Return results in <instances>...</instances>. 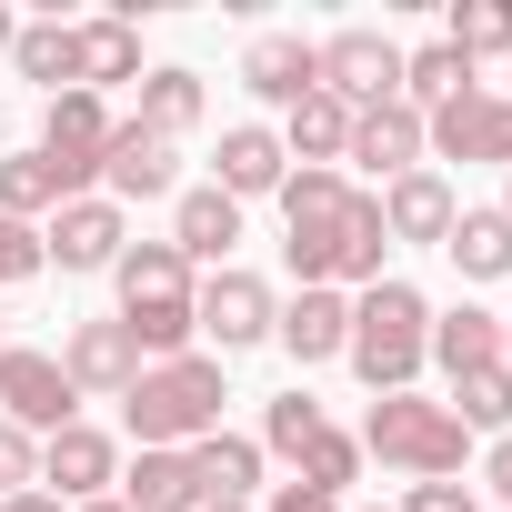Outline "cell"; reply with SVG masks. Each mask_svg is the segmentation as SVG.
<instances>
[{
  "instance_id": "6da1fadb",
  "label": "cell",
  "mask_w": 512,
  "mask_h": 512,
  "mask_svg": "<svg viewBox=\"0 0 512 512\" xmlns=\"http://www.w3.org/2000/svg\"><path fill=\"white\" fill-rule=\"evenodd\" d=\"M282 251H292V272H302V292H342V282H382V251H392V231H382V201L372 191H352L342 171H292L282 181Z\"/></svg>"
},
{
  "instance_id": "7a4b0ae2",
  "label": "cell",
  "mask_w": 512,
  "mask_h": 512,
  "mask_svg": "<svg viewBox=\"0 0 512 512\" xmlns=\"http://www.w3.org/2000/svg\"><path fill=\"white\" fill-rule=\"evenodd\" d=\"M221 402H231V392H221V362H211V352L151 362V372L121 392L141 452H191V442H211V432H221Z\"/></svg>"
},
{
  "instance_id": "3957f363",
  "label": "cell",
  "mask_w": 512,
  "mask_h": 512,
  "mask_svg": "<svg viewBox=\"0 0 512 512\" xmlns=\"http://www.w3.org/2000/svg\"><path fill=\"white\" fill-rule=\"evenodd\" d=\"M342 362L372 382V402H382V392H412V372L432 362V302H422L412 282H372V292L352 302V342H342Z\"/></svg>"
},
{
  "instance_id": "277c9868",
  "label": "cell",
  "mask_w": 512,
  "mask_h": 512,
  "mask_svg": "<svg viewBox=\"0 0 512 512\" xmlns=\"http://www.w3.org/2000/svg\"><path fill=\"white\" fill-rule=\"evenodd\" d=\"M111 272H121V332L141 342V362H181L191 332H201L191 322V292H201L191 262H181L171 241H141V251H121Z\"/></svg>"
},
{
  "instance_id": "5b68a950",
  "label": "cell",
  "mask_w": 512,
  "mask_h": 512,
  "mask_svg": "<svg viewBox=\"0 0 512 512\" xmlns=\"http://www.w3.org/2000/svg\"><path fill=\"white\" fill-rule=\"evenodd\" d=\"M362 452H382V462H392V472H412V482H452V472H462V452H472V432L452 422V402L382 392V402H372V422H362Z\"/></svg>"
},
{
  "instance_id": "8992f818",
  "label": "cell",
  "mask_w": 512,
  "mask_h": 512,
  "mask_svg": "<svg viewBox=\"0 0 512 512\" xmlns=\"http://www.w3.org/2000/svg\"><path fill=\"white\" fill-rule=\"evenodd\" d=\"M0 422H21L31 442H51V432H71V422H81V392H71L61 352L0 342Z\"/></svg>"
},
{
  "instance_id": "52a82bcc",
  "label": "cell",
  "mask_w": 512,
  "mask_h": 512,
  "mask_svg": "<svg viewBox=\"0 0 512 512\" xmlns=\"http://www.w3.org/2000/svg\"><path fill=\"white\" fill-rule=\"evenodd\" d=\"M422 151H442V161H502L512 171V101L502 91H452L432 121H422Z\"/></svg>"
},
{
  "instance_id": "ba28073f",
  "label": "cell",
  "mask_w": 512,
  "mask_h": 512,
  "mask_svg": "<svg viewBox=\"0 0 512 512\" xmlns=\"http://www.w3.org/2000/svg\"><path fill=\"white\" fill-rule=\"evenodd\" d=\"M101 151H111V111H101V91H61V101H51V121H41V161L61 171V191H71V201L101 181Z\"/></svg>"
},
{
  "instance_id": "9c48e42d",
  "label": "cell",
  "mask_w": 512,
  "mask_h": 512,
  "mask_svg": "<svg viewBox=\"0 0 512 512\" xmlns=\"http://www.w3.org/2000/svg\"><path fill=\"white\" fill-rule=\"evenodd\" d=\"M191 322H201L221 352H251V342H272L282 302H272V282H262V272H211V282L191 292Z\"/></svg>"
},
{
  "instance_id": "30bf717a",
  "label": "cell",
  "mask_w": 512,
  "mask_h": 512,
  "mask_svg": "<svg viewBox=\"0 0 512 512\" xmlns=\"http://www.w3.org/2000/svg\"><path fill=\"white\" fill-rule=\"evenodd\" d=\"M322 91L342 111H372V101H402V51L382 31H332L322 41Z\"/></svg>"
},
{
  "instance_id": "8fae6325",
  "label": "cell",
  "mask_w": 512,
  "mask_h": 512,
  "mask_svg": "<svg viewBox=\"0 0 512 512\" xmlns=\"http://www.w3.org/2000/svg\"><path fill=\"white\" fill-rule=\"evenodd\" d=\"M41 262H61V272H111V262H121V201H101V191L61 201L51 231H41Z\"/></svg>"
},
{
  "instance_id": "7c38bea8",
  "label": "cell",
  "mask_w": 512,
  "mask_h": 512,
  "mask_svg": "<svg viewBox=\"0 0 512 512\" xmlns=\"http://www.w3.org/2000/svg\"><path fill=\"white\" fill-rule=\"evenodd\" d=\"M61 372H71V392H111V402H121L151 362H141V342H131V332H121V312H111V322H71Z\"/></svg>"
},
{
  "instance_id": "4fadbf2b",
  "label": "cell",
  "mask_w": 512,
  "mask_h": 512,
  "mask_svg": "<svg viewBox=\"0 0 512 512\" xmlns=\"http://www.w3.org/2000/svg\"><path fill=\"white\" fill-rule=\"evenodd\" d=\"M111 482H121V452H111V432L71 422V432H51V442H41V492H51V502H101Z\"/></svg>"
},
{
  "instance_id": "5bb4252c",
  "label": "cell",
  "mask_w": 512,
  "mask_h": 512,
  "mask_svg": "<svg viewBox=\"0 0 512 512\" xmlns=\"http://www.w3.org/2000/svg\"><path fill=\"white\" fill-rule=\"evenodd\" d=\"M241 81L262 91V101H282V111H292V101H312V91H322V41H302V31H262V41L241 51Z\"/></svg>"
},
{
  "instance_id": "9a60e30c",
  "label": "cell",
  "mask_w": 512,
  "mask_h": 512,
  "mask_svg": "<svg viewBox=\"0 0 512 512\" xmlns=\"http://www.w3.org/2000/svg\"><path fill=\"white\" fill-rule=\"evenodd\" d=\"M342 161H362V171H382V181L422 171V111H412V101H372V111H352V151H342Z\"/></svg>"
},
{
  "instance_id": "2e32d148",
  "label": "cell",
  "mask_w": 512,
  "mask_h": 512,
  "mask_svg": "<svg viewBox=\"0 0 512 512\" xmlns=\"http://www.w3.org/2000/svg\"><path fill=\"white\" fill-rule=\"evenodd\" d=\"M171 161H181V141H161V131H141V121H111L101 181H111V201H161V191H171Z\"/></svg>"
},
{
  "instance_id": "e0dca14e",
  "label": "cell",
  "mask_w": 512,
  "mask_h": 512,
  "mask_svg": "<svg viewBox=\"0 0 512 512\" xmlns=\"http://www.w3.org/2000/svg\"><path fill=\"white\" fill-rule=\"evenodd\" d=\"M372 201H382V231H392V241H442V231H452V211H462L442 171H402V181H382Z\"/></svg>"
},
{
  "instance_id": "ac0fdd59",
  "label": "cell",
  "mask_w": 512,
  "mask_h": 512,
  "mask_svg": "<svg viewBox=\"0 0 512 512\" xmlns=\"http://www.w3.org/2000/svg\"><path fill=\"white\" fill-rule=\"evenodd\" d=\"M282 181H292L282 131H262V121H231V131H221V181H211V191L251 201V191H282Z\"/></svg>"
},
{
  "instance_id": "d6986e66",
  "label": "cell",
  "mask_w": 512,
  "mask_h": 512,
  "mask_svg": "<svg viewBox=\"0 0 512 512\" xmlns=\"http://www.w3.org/2000/svg\"><path fill=\"white\" fill-rule=\"evenodd\" d=\"M272 342H282L292 362H342V342H352V302H342V292H302V302L272 322Z\"/></svg>"
},
{
  "instance_id": "ffe728a7",
  "label": "cell",
  "mask_w": 512,
  "mask_h": 512,
  "mask_svg": "<svg viewBox=\"0 0 512 512\" xmlns=\"http://www.w3.org/2000/svg\"><path fill=\"white\" fill-rule=\"evenodd\" d=\"M432 362L462 382V372H492L502 362V312H482V302H452V312H432Z\"/></svg>"
},
{
  "instance_id": "44dd1931",
  "label": "cell",
  "mask_w": 512,
  "mask_h": 512,
  "mask_svg": "<svg viewBox=\"0 0 512 512\" xmlns=\"http://www.w3.org/2000/svg\"><path fill=\"white\" fill-rule=\"evenodd\" d=\"M231 241H241V201L231 191H181V211H171V251L181 262H221Z\"/></svg>"
},
{
  "instance_id": "7402d4cb",
  "label": "cell",
  "mask_w": 512,
  "mask_h": 512,
  "mask_svg": "<svg viewBox=\"0 0 512 512\" xmlns=\"http://www.w3.org/2000/svg\"><path fill=\"white\" fill-rule=\"evenodd\" d=\"M191 482H201V502H251V482H262V442H251V432L191 442Z\"/></svg>"
},
{
  "instance_id": "603a6c76",
  "label": "cell",
  "mask_w": 512,
  "mask_h": 512,
  "mask_svg": "<svg viewBox=\"0 0 512 512\" xmlns=\"http://www.w3.org/2000/svg\"><path fill=\"white\" fill-rule=\"evenodd\" d=\"M71 51H81V91H101V81H141V31H131L121 11L71 21Z\"/></svg>"
},
{
  "instance_id": "cb8c5ba5",
  "label": "cell",
  "mask_w": 512,
  "mask_h": 512,
  "mask_svg": "<svg viewBox=\"0 0 512 512\" xmlns=\"http://www.w3.org/2000/svg\"><path fill=\"white\" fill-rule=\"evenodd\" d=\"M442 251H452L462 282H502V272H512V221H502V211H452Z\"/></svg>"
},
{
  "instance_id": "d4e9b609",
  "label": "cell",
  "mask_w": 512,
  "mask_h": 512,
  "mask_svg": "<svg viewBox=\"0 0 512 512\" xmlns=\"http://www.w3.org/2000/svg\"><path fill=\"white\" fill-rule=\"evenodd\" d=\"M282 151H292L302 171H332V161L352 151V111H342L332 91H312V101H292V131H282Z\"/></svg>"
},
{
  "instance_id": "484cf974",
  "label": "cell",
  "mask_w": 512,
  "mask_h": 512,
  "mask_svg": "<svg viewBox=\"0 0 512 512\" xmlns=\"http://www.w3.org/2000/svg\"><path fill=\"white\" fill-rule=\"evenodd\" d=\"M121 502H131V512H201L191 452H141V462L121 472Z\"/></svg>"
},
{
  "instance_id": "4316f807",
  "label": "cell",
  "mask_w": 512,
  "mask_h": 512,
  "mask_svg": "<svg viewBox=\"0 0 512 512\" xmlns=\"http://www.w3.org/2000/svg\"><path fill=\"white\" fill-rule=\"evenodd\" d=\"M11 61H21V81H41L51 101H61V91H81V51H71V21H21Z\"/></svg>"
},
{
  "instance_id": "83f0119b",
  "label": "cell",
  "mask_w": 512,
  "mask_h": 512,
  "mask_svg": "<svg viewBox=\"0 0 512 512\" xmlns=\"http://www.w3.org/2000/svg\"><path fill=\"white\" fill-rule=\"evenodd\" d=\"M452 91H472V61H462L452 41H432V51H402V101H412L422 121H432Z\"/></svg>"
},
{
  "instance_id": "f1b7e54d",
  "label": "cell",
  "mask_w": 512,
  "mask_h": 512,
  "mask_svg": "<svg viewBox=\"0 0 512 512\" xmlns=\"http://www.w3.org/2000/svg\"><path fill=\"white\" fill-rule=\"evenodd\" d=\"M141 131H161V141L201 131V71H141Z\"/></svg>"
},
{
  "instance_id": "f546056e",
  "label": "cell",
  "mask_w": 512,
  "mask_h": 512,
  "mask_svg": "<svg viewBox=\"0 0 512 512\" xmlns=\"http://www.w3.org/2000/svg\"><path fill=\"white\" fill-rule=\"evenodd\" d=\"M71 191H61V171L41 161V151H0V211L11 221H31V211H61Z\"/></svg>"
},
{
  "instance_id": "4dcf8cb0",
  "label": "cell",
  "mask_w": 512,
  "mask_h": 512,
  "mask_svg": "<svg viewBox=\"0 0 512 512\" xmlns=\"http://www.w3.org/2000/svg\"><path fill=\"white\" fill-rule=\"evenodd\" d=\"M462 61H512V0H452V31Z\"/></svg>"
},
{
  "instance_id": "1f68e13d",
  "label": "cell",
  "mask_w": 512,
  "mask_h": 512,
  "mask_svg": "<svg viewBox=\"0 0 512 512\" xmlns=\"http://www.w3.org/2000/svg\"><path fill=\"white\" fill-rule=\"evenodd\" d=\"M292 472H302V492H332V502H342V482L362 472V432H332V422H322V432L292 452Z\"/></svg>"
},
{
  "instance_id": "d6a6232c",
  "label": "cell",
  "mask_w": 512,
  "mask_h": 512,
  "mask_svg": "<svg viewBox=\"0 0 512 512\" xmlns=\"http://www.w3.org/2000/svg\"><path fill=\"white\" fill-rule=\"evenodd\" d=\"M452 422L462 432H512V372L492 362V372H462L452 382Z\"/></svg>"
},
{
  "instance_id": "836d02e7",
  "label": "cell",
  "mask_w": 512,
  "mask_h": 512,
  "mask_svg": "<svg viewBox=\"0 0 512 512\" xmlns=\"http://www.w3.org/2000/svg\"><path fill=\"white\" fill-rule=\"evenodd\" d=\"M322 422H332V412H322L312 392H272V402H262V452H282V462H292Z\"/></svg>"
},
{
  "instance_id": "e575fe53",
  "label": "cell",
  "mask_w": 512,
  "mask_h": 512,
  "mask_svg": "<svg viewBox=\"0 0 512 512\" xmlns=\"http://www.w3.org/2000/svg\"><path fill=\"white\" fill-rule=\"evenodd\" d=\"M11 492H41V442L21 422H0V502H11Z\"/></svg>"
},
{
  "instance_id": "d590c367",
  "label": "cell",
  "mask_w": 512,
  "mask_h": 512,
  "mask_svg": "<svg viewBox=\"0 0 512 512\" xmlns=\"http://www.w3.org/2000/svg\"><path fill=\"white\" fill-rule=\"evenodd\" d=\"M31 272H51V262H41V231L0 211V282H31Z\"/></svg>"
},
{
  "instance_id": "8d00e7d4",
  "label": "cell",
  "mask_w": 512,
  "mask_h": 512,
  "mask_svg": "<svg viewBox=\"0 0 512 512\" xmlns=\"http://www.w3.org/2000/svg\"><path fill=\"white\" fill-rule=\"evenodd\" d=\"M402 512H482V502H472V482H412Z\"/></svg>"
},
{
  "instance_id": "74e56055",
  "label": "cell",
  "mask_w": 512,
  "mask_h": 512,
  "mask_svg": "<svg viewBox=\"0 0 512 512\" xmlns=\"http://www.w3.org/2000/svg\"><path fill=\"white\" fill-rule=\"evenodd\" d=\"M482 482L502 492V512H512V432H492V452H482Z\"/></svg>"
},
{
  "instance_id": "f35d334b",
  "label": "cell",
  "mask_w": 512,
  "mask_h": 512,
  "mask_svg": "<svg viewBox=\"0 0 512 512\" xmlns=\"http://www.w3.org/2000/svg\"><path fill=\"white\" fill-rule=\"evenodd\" d=\"M272 512H342V502H332V492H302V482H282V492H272Z\"/></svg>"
},
{
  "instance_id": "ab89813d",
  "label": "cell",
  "mask_w": 512,
  "mask_h": 512,
  "mask_svg": "<svg viewBox=\"0 0 512 512\" xmlns=\"http://www.w3.org/2000/svg\"><path fill=\"white\" fill-rule=\"evenodd\" d=\"M0 512H71V502H51V492H11Z\"/></svg>"
},
{
  "instance_id": "60d3db41",
  "label": "cell",
  "mask_w": 512,
  "mask_h": 512,
  "mask_svg": "<svg viewBox=\"0 0 512 512\" xmlns=\"http://www.w3.org/2000/svg\"><path fill=\"white\" fill-rule=\"evenodd\" d=\"M81 512H131V502H121V492H101V502H81Z\"/></svg>"
},
{
  "instance_id": "b9f144b4",
  "label": "cell",
  "mask_w": 512,
  "mask_h": 512,
  "mask_svg": "<svg viewBox=\"0 0 512 512\" xmlns=\"http://www.w3.org/2000/svg\"><path fill=\"white\" fill-rule=\"evenodd\" d=\"M11 41H21V21H11V11H0V51H11Z\"/></svg>"
},
{
  "instance_id": "7bdbcfd3",
  "label": "cell",
  "mask_w": 512,
  "mask_h": 512,
  "mask_svg": "<svg viewBox=\"0 0 512 512\" xmlns=\"http://www.w3.org/2000/svg\"><path fill=\"white\" fill-rule=\"evenodd\" d=\"M201 512H251V502H201Z\"/></svg>"
},
{
  "instance_id": "ee69618b",
  "label": "cell",
  "mask_w": 512,
  "mask_h": 512,
  "mask_svg": "<svg viewBox=\"0 0 512 512\" xmlns=\"http://www.w3.org/2000/svg\"><path fill=\"white\" fill-rule=\"evenodd\" d=\"M502 372H512V322H502Z\"/></svg>"
},
{
  "instance_id": "f6af8a7d",
  "label": "cell",
  "mask_w": 512,
  "mask_h": 512,
  "mask_svg": "<svg viewBox=\"0 0 512 512\" xmlns=\"http://www.w3.org/2000/svg\"><path fill=\"white\" fill-rule=\"evenodd\" d=\"M502 221H512V191H502Z\"/></svg>"
},
{
  "instance_id": "bcb514c9",
  "label": "cell",
  "mask_w": 512,
  "mask_h": 512,
  "mask_svg": "<svg viewBox=\"0 0 512 512\" xmlns=\"http://www.w3.org/2000/svg\"><path fill=\"white\" fill-rule=\"evenodd\" d=\"M502 101H512V91H502Z\"/></svg>"
}]
</instances>
